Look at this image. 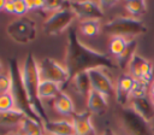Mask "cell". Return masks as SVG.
Instances as JSON below:
<instances>
[{"label": "cell", "instance_id": "2e32d148", "mask_svg": "<svg viewBox=\"0 0 154 135\" xmlns=\"http://www.w3.org/2000/svg\"><path fill=\"white\" fill-rule=\"evenodd\" d=\"M52 106L57 113L65 116V117H70L76 113L75 112V102H73L72 98L64 90L53 99Z\"/></svg>", "mask_w": 154, "mask_h": 135}, {"label": "cell", "instance_id": "f1b7e54d", "mask_svg": "<svg viewBox=\"0 0 154 135\" xmlns=\"http://www.w3.org/2000/svg\"><path fill=\"white\" fill-rule=\"evenodd\" d=\"M12 90V77L8 74H0V95Z\"/></svg>", "mask_w": 154, "mask_h": 135}, {"label": "cell", "instance_id": "d6986e66", "mask_svg": "<svg viewBox=\"0 0 154 135\" xmlns=\"http://www.w3.org/2000/svg\"><path fill=\"white\" fill-rule=\"evenodd\" d=\"M25 116L26 115L19 108L0 112V129H10V128L20 125Z\"/></svg>", "mask_w": 154, "mask_h": 135}, {"label": "cell", "instance_id": "4316f807", "mask_svg": "<svg viewBox=\"0 0 154 135\" xmlns=\"http://www.w3.org/2000/svg\"><path fill=\"white\" fill-rule=\"evenodd\" d=\"M146 96H148V86L144 84L143 82L135 80L132 89H131V99H140V98H146Z\"/></svg>", "mask_w": 154, "mask_h": 135}, {"label": "cell", "instance_id": "6da1fadb", "mask_svg": "<svg viewBox=\"0 0 154 135\" xmlns=\"http://www.w3.org/2000/svg\"><path fill=\"white\" fill-rule=\"evenodd\" d=\"M71 77L79 72H87L95 68L113 69L117 63H114L107 54L101 53L85 43H83L77 35L75 28H69L66 51H65V63Z\"/></svg>", "mask_w": 154, "mask_h": 135}, {"label": "cell", "instance_id": "44dd1931", "mask_svg": "<svg viewBox=\"0 0 154 135\" xmlns=\"http://www.w3.org/2000/svg\"><path fill=\"white\" fill-rule=\"evenodd\" d=\"M19 128H20V133L24 135H45L42 123L30 116L24 117Z\"/></svg>", "mask_w": 154, "mask_h": 135}, {"label": "cell", "instance_id": "484cf974", "mask_svg": "<svg viewBox=\"0 0 154 135\" xmlns=\"http://www.w3.org/2000/svg\"><path fill=\"white\" fill-rule=\"evenodd\" d=\"M14 108H17V105H16L14 96L11 92L0 95V112L11 111V110H14Z\"/></svg>", "mask_w": 154, "mask_h": 135}, {"label": "cell", "instance_id": "30bf717a", "mask_svg": "<svg viewBox=\"0 0 154 135\" xmlns=\"http://www.w3.org/2000/svg\"><path fill=\"white\" fill-rule=\"evenodd\" d=\"M90 78L91 89L101 93L106 98L111 96L116 92V84L111 80V77L107 75L103 68H95L89 71H87Z\"/></svg>", "mask_w": 154, "mask_h": 135}, {"label": "cell", "instance_id": "52a82bcc", "mask_svg": "<svg viewBox=\"0 0 154 135\" xmlns=\"http://www.w3.org/2000/svg\"><path fill=\"white\" fill-rule=\"evenodd\" d=\"M38 71L41 81H51L65 86L71 80L66 66L53 58H43L38 61Z\"/></svg>", "mask_w": 154, "mask_h": 135}, {"label": "cell", "instance_id": "5b68a950", "mask_svg": "<svg viewBox=\"0 0 154 135\" xmlns=\"http://www.w3.org/2000/svg\"><path fill=\"white\" fill-rule=\"evenodd\" d=\"M76 18L77 17L73 10L71 8L70 1H69L64 8L47 17V19L43 22L42 29L47 35H51V36L58 35L65 30H69V28H71V24Z\"/></svg>", "mask_w": 154, "mask_h": 135}, {"label": "cell", "instance_id": "ac0fdd59", "mask_svg": "<svg viewBox=\"0 0 154 135\" xmlns=\"http://www.w3.org/2000/svg\"><path fill=\"white\" fill-rule=\"evenodd\" d=\"M108 107V101L105 95L96 90H90L87 98V108L91 115H102Z\"/></svg>", "mask_w": 154, "mask_h": 135}, {"label": "cell", "instance_id": "3957f363", "mask_svg": "<svg viewBox=\"0 0 154 135\" xmlns=\"http://www.w3.org/2000/svg\"><path fill=\"white\" fill-rule=\"evenodd\" d=\"M102 31L111 35V36H123V37H131L144 34L147 28L142 20L134 17H116L102 25Z\"/></svg>", "mask_w": 154, "mask_h": 135}, {"label": "cell", "instance_id": "e575fe53", "mask_svg": "<svg viewBox=\"0 0 154 135\" xmlns=\"http://www.w3.org/2000/svg\"><path fill=\"white\" fill-rule=\"evenodd\" d=\"M102 135H116V133L112 130V129H109V128H107L103 133H102Z\"/></svg>", "mask_w": 154, "mask_h": 135}, {"label": "cell", "instance_id": "cb8c5ba5", "mask_svg": "<svg viewBox=\"0 0 154 135\" xmlns=\"http://www.w3.org/2000/svg\"><path fill=\"white\" fill-rule=\"evenodd\" d=\"M129 41H130V39H126V37H123V36H112V39L108 43L109 53L116 59L119 58L123 54V52L126 49V47L129 45Z\"/></svg>", "mask_w": 154, "mask_h": 135}, {"label": "cell", "instance_id": "9c48e42d", "mask_svg": "<svg viewBox=\"0 0 154 135\" xmlns=\"http://www.w3.org/2000/svg\"><path fill=\"white\" fill-rule=\"evenodd\" d=\"M128 74L134 77V80L143 82L144 84L149 86L154 81V66L153 64L144 59L143 57L135 54L132 60L129 64Z\"/></svg>", "mask_w": 154, "mask_h": 135}, {"label": "cell", "instance_id": "ab89813d", "mask_svg": "<svg viewBox=\"0 0 154 135\" xmlns=\"http://www.w3.org/2000/svg\"><path fill=\"white\" fill-rule=\"evenodd\" d=\"M152 100H153V104H154V98H153V99H152Z\"/></svg>", "mask_w": 154, "mask_h": 135}, {"label": "cell", "instance_id": "8992f818", "mask_svg": "<svg viewBox=\"0 0 154 135\" xmlns=\"http://www.w3.org/2000/svg\"><path fill=\"white\" fill-rule=\"evenodd\" d=\"M10 75L12 77V90L11 93L13 94L14 96V100H16V105H17V108L22 110L26 116H30L37 121H40L35 113L32 112L31 110V106H30V102L28 100V96H26V93L24 90V87H23V83H22V77H20V66H18V63L16 59H12L10 61ZM41 122V121H40Z\"/></svg>", "mask_w": 154, "mask_h": 135}, {"label": "cell", "instance_id": "4fadbf2b", "mask_svg": "<svg viewBox=\"0 0 154 135\" xmlns=\"http://www.w3.org/2000/svg\"><path fill=\"white\" fill-rule=\"evenodd\" d=\"M71 121L73 123L75 135H96V130L91 121V113L88 110L76 112Z\"/></svg>", "mask_w": 154, "mask_h": 135}, {"label": "cell", "instance_id": "836d02e7", "mask_svg": "<svg viewBox=\"0 0 154 135\" xmlns=\"http://www.w3.org/2000/svg\"><path fill=\"white\" fill-rule=\"evenodd\" d=\"M149 96L153 99L154 98V81L152 82V84H150V89H149Z\"/></svg>", "mask_w": 154, "mask_h": 135}, {"label": "cell", "instance_id": "d4e9b609", "mask_svg": "<svg viewBox=\"0 0 154 135\" xmlns=\"http://www.w3.org/2000/svg\"><path fill=\"white\" fill-rule=\"evenodd\" d=\"M125 8L128 13L134 18H140L147 12V2L144 0H134V1H126Z\"/></svg>", "mask_w": 154, "mask_h": 135}, {"label": "cell", "instance_id": "f546056e", "mask_svg": "<svg viewBox=\"0 0 154 135\" xmlns=\"http://www.w3.org/2000/svg\"><path fill=\"white\" fill-rule=\"evenodd\" d=\"M29 12L26 0H14V14L17 17H25V14Z\"/></svg>", "mask_w": 154, "mask_h": 135}, {"label": "cell", "instance_id": "277c9868", "mask_svg": "<svg viewBox=\"0 0 154 135\" xmlns=\"http://www.w3.org/2000/svg\"><path fill=\"white\" fill-rule=\"evenodd\" d=\"M6 34L18 45H29L36 40L38 28L34 19L29 17H20L7 24Z\"/></svg>", "mask_w": 154, "mask_h": 135}, {"label": "cell", "instance_id": "7402d4cb", "mask_svg": "<svg viewBox=\"0 0 154 135\" xmlns=\"http://www.w3.org/2000/svg\"><path fill=\"white\" fill-rule=\"evenodd\" d=\"M78 29L82 33V35L87 37H95L102 30V25L99 19H85L79 22Z\"/></svg>", "mask_w": 154, "mask_h": 135}, {"label": "cell", "instance_id": "4dcf8cb0", "mask_svg": "<svg viewBox=\"0 0 154 135\" xmlns=\"http://www.w3.org/2000/svg\"><path fill=\"white\" fill-rule=\"evenodd\" d=\"M4 11L10 13V14H14V0H7L5 1V7Z\"/></svg>", "mask_w": 154, "mask_h": 135}, {"label": "cell", "instance_id": "74e56055", "mask_svg": "<svg viewBox=\"0 0 154 135\" xmlns=\"http://www.w3.org/2000/svg\"><path fill=\"white\" fill-rule=\"evenodd\" d=\"M1 70H2V63H1V60H0V74H1Z\"/></svg>", "mask_w": 154, "mask_h": 135}, {"label": "cell", "instance_id": "1f68e13d", "mask_svg": "<svg viewBox=\"0 0 154 135\" xmlns=\"http://www.w3.org/2000/svg\"><path fill=\"white\" fill-rule=\"evenodd\" d=\"M99 4H100V6H101L102 10H106V8L112 7V6L116 5L117 2H116V1H99Z\"/></svg>", "mask_w": 154, "mask_h": 135}, {"label": "cell", "instance_id": "ffe728a7", "mask_svg": "<svg viewBox=\"0 0 154 135\" xmlns=\"http://www.w3.org/2000/svg\"><path fill=\"white\" fill-rule=\"evenodd\" d=\"M63 87L59 83L55 82H51V81H41L40 86H38V99L42 100H49V99H54L57 95H59L63 92Z\"/></svg>", "mask_w": 154, "mask_h": 135}, {"label": "cell", "instance_id": "d6a6232c", "mask_svg": "<svg viewBox=\"0 0 154 135\" xmlns=\"http://www.w3.org/2000/svg\"><path fill=\"white\" fill-rule=\"evenodd\" d=\"M26 5L29 11H34V0H26Z\"/></svg>", "mask_w": 154, "mask_h": 135}, {"label": "cell", "instance_id": "7c38bea8", "mask_svg": "<svg viewBox=\"0 0 154 135\" xmlns=\"http://www.w3.org/2000/svg\"><path fill=\"white\" fill-rule=\"evenodd\" d=\"M134 77L130 76L129 74H123L118 77L117 82H116V99L117 102L122 106H125L129 100L131 99V89L134 86Z\"/></svg>", "mask_w": 154, "mask_h": 135}, {"label": "cell", "instance_id": "ba28073f", "mask_svg": "<svg viewBox=\"0 0 154 135\" xmlns=\"http://www.w3.org/2000/svg\"><path fill=\"white\" fill-rule=\"evenodd\" d=\"M120 122L129 135H154L150 123L136 113L131 107H124L122 110Z\"/></svg>", "mask_w": 154, "mask_h": 135}, {"label": "cell", "instance_id": "7a4b0ae2", "mask_svg": "<svg viewBox=\"0 0 154 135\" xmlns=\"http://www.w3.org/2000/svg\"><path fill=\"white\" fill-rule=\"evenodd\" d=\"M20 77H22V83H23V87L26 93L32 112L41 121L42 124L46 123L48 119L41 105V100L38 99V95H37L38 86L41 82L40 71H38V61L36 60L32 53L26 54V57L24 58L23 64L20 66Z\"/></svg>", "mask_w": 154, "mask_h": 135}, {"label": "cell", "instance_id": "8d00e7d4", "mask_svg": "<svg viewBox=\"0 0 154 135\" xmlns=\"http://www.w3.org/2000/svg\"><path fill=\"white\" fill-rule=\"evenodd\" d=\"M11 135H24V134H22V133L19 131V133H13V134H11Z\"/></svg>", "mask_w": 154, "mask_h": 135}, {"label": "cell", "instance_id": "603a6c76", "mask_svg": "<svg viewBox=\"0 0 154 135\" xmlns=\"http://www.w3.org/2000/svg\"><path fill=\"white\" fill-rule=\"evenodd\" d=\"M136 48H137V40L136 39H130L126 49L123 52V54L119 58H117V65L122 70H125V69L129 68L130 61L132 60V58L136 54Z\"/></svg>", "mask_w": 154, "mask_h": 135}, {"label": "cell", "instance_id": "f35d334b", "mask_svg": "<svg viewBox=\"0 0 154 135\" xmlns=\"http://www.w3.org/2000/svg\"><path fill=\"white\" fill-rule=\"evenodd\" d=\"M45 135H51V134H46V133H45Z\"/></svg>", "mask_w": 154, "mask_h": 135}, {"label": "cell", "instance_id": "e0dca14e", "mask_svg": "<svg viewBox=\"0 0 154 135\" xmlns=\"http://www.w3.org/2000/svg\"><path fill=\"white\" fill-rule=\"evenodd\" d=\"M70 88L78 95L88 98L90 90H91V84H90V78L88 72H79L71 77L70 82L67 83Z\"/></svg>", "mask_w": 154, "mask_h": 135}, {"label": "cell", "instance_id": "5bb4252c", "mask_svg": "<svg viewBox=\"0 0 154 135\" xmlns=\"http://www.w3.org/2000/svg\"><path fill=\"white\" fill-rule=\"evenodd\" d=\"M46 134L51 135H75L73 123L70 119H48L42 124Z\"/></svg>", "mask_w": 154, "mask_h": 135}, {"label": "cell", "instance_id": "83f0119b", "mask_svg": "<svg viewBox=\"0 0 154 135\" xmlns=\"http://www.w3.org/2000/svg\"><path fill=\"white\" fill-rule=\"evenodd\" d=\"M66 5H67L66 1H46L45 7H43L42 11L46 12V13H48V16H49V14H52V13H54V12L60 11V10L64 8Z\"/></svg>", "mask_w": 154, "mask_h": 135}, {"label": "cell", "instance_id": "9a60e30c", "mask_svg": "<svg viewBox=\"0 0 154 135\" xmlns=\"http://www.w3.org/2000/svg\"><path fill=\"white\" fill-rule=\"evenodd\" d=\"M130 107L138 113L142 118H144L147 122H152L154 119V104L152 98H140V99H131Z\"/></svg>", "mask_w": 154, "mask_h": 135}, {"label": "cell", "instance_id": "d590c367", "mask_svg": "<svg viewBox=\"0 0 154 135\" xmlns=\"http://www.w3.org/2000/svg\"><path fill=\"white\" fill-rule=\"evenodd\" d=\"M5 7V0H0V11H4Z\"/></svg>", "mask_w": 154, "mask_h": 135}, {"label": "cell", "instance_id": "8fae6325", "mask_svg": "<svg viewBox=\"0 0 154 135\" xmlns=\"http://www.w3.org/2000/svg\"><path fill=\"white\" fill-rule=\"evenodd\" d=\"M76 17L81 20L85 19H101L105 14L99 1H70Z\"/></svg>", "mask_w": 154, "mask_h": 135}]
</instances>
